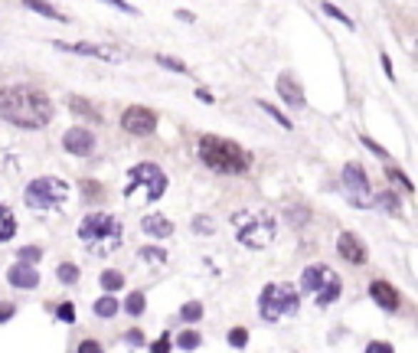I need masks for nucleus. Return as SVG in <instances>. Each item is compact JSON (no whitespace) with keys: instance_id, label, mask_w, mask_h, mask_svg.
Listing matches in <instances>:
<instances>
[{"instance_id":"46","label":"nucleus","mask_w":418,"mask_h":353,"mask_svg":"<svg viewBox=\"0 0 418 353\" xmlns=\"http://www.w3.org/2000/svg\"><path fill=\"white\" fill-rule=\"evenodd\" d=\"M177 20H183V24H193L196 16H193V14H190V10H177Z\"/></svg>"},{"instance_id":"33","label":"nucleus","mask_w":418,"mask_h":353,"mask_svg":"<svg viewBox=\"0 0 418 353\" xmlns=\"http://www.w3.org/2000/svg\"><path fill=\"white\" fill-rule=\"evenodd\" d=\"M53 314L59 317L62 324H72V321H76V307H72L69 301H62V304H56V307H53Z\"/></svg>"},{"instance_id":"26","label":"nucleus","mask_w":418,"mask_h":353,"mask_svg":"<svg viewBox=\"0 0 418 353\" xmlns=\"http://www.w3.org/2000/svg\"><path fill=\"white\" fill-rule=\"evenodd\" d=\"M144 307H148V298H144V294L141 292H131L128 294V301H124V311H128V314H144Z\"/></svg>"},{"instance_id":"21","label":"nucleus","mask_w":418,"mask_h":353,"mask_svg":"<svg viewBox=\"0 0 418 353\" xmlns=\"http://www.w3.org/2000/svg\"><path fill=\"white\" fill-rule=\"evenodd\" d=\"M376 207L386 209V213H395V216H402V200L395 197L392 190H382L379 197H376Z\"/></svg>"},{"instance_id":"17","label":"nucleus","mask_w":418,"mask_h":353,"mask_svg":"<svg viewBox=\"0 0 418 353\" xmlns=\"http://www.w3.org/2000/svg\"><path fill=\"white\" fill-rule=\"evenodd\" d=\"M369 294H372V301H376L382 311H395V307H399V292H395L389 282H372Z\"/></svg>"},{"instance_id":"27","label":"nucleus","mask_w":418,"mask_h":353,"mask_svg":"<svg viewBox=\"0 0 418 353\" xmlns=\"http://www.w3.org/2000/svg\"><path fill=\"white\" fill-rule=\"evenodd\" d=\"M173 344H177L180 350H196L203 340H200V334H196V330H183V334H177V340H173Z\"/></svg>"},{"instance_id":"44","label":"nucleus","mask_w":418,"mask_h":353,"mask_svg":"<svg viewBox=\"0 0 418 353\" xmlns=\"http://www.w3.org/2000/svg\"><path fill=\"white\" fill-rule=\"evenodd\" d=\"M78 350H86V353H98L101 347L95 344V340H86V344H78Z\"/></svg>"},{"instance_id":"9","label":"nucleus","mask_w":418,"mask_h":353,"mask_svg":"<svg viewBox=\"0 0 418 353\" xmlns=\"http://www.w3.org/2000/svg\"><path fill=\"white\" fill-rule=\"evenodd\" d=\"M340 184H343V197L350 200V207L366 209L372 203V193H369V176H366L363 164L350 161L340 174Z\"/></svg>"},{"instance_id":"34","label":"nucleus","mask_w":418,"mask_h":353,"mask_svg":"<svg viewBox=\"0 0 418 353\" xmlns=\"http://www.w3.org/2000/svg\"><path fill=\"white\" fill-rule=\"evenodd\" d=\"M245 344H248V330H245V327H233V330H229V347L242 350Z\"/></svg>"},{"instance_id":"30","label":"nucleus","mask_w":418,"mask_h":353,"mask_svg":"<svg viewBox=\"0 0 418 353\" xmlns=\"http://www.w3.org/2000/svg\"><path fill=\"white\" fill-rule=\"evenodd\" d=\"M258 108H262V111H268V115H271V118H275V121H278V124H281V128H287V131L295 128V124L287 121V115H281V111H278V108H275V105H271V101H258Z\"/></svg>"},{"instance_id":"42","label":"nucleus","mask_w":418,"mask_h":353,"mask_svg":"<svg viewBox=\"0 0 418 353\" xmlns=\"http://www.w3.org/2000/svg\"><path fill=\"white\" fill-rule=\"evenodd\" d=\"M167 337H170V334H163L160 340H154V344H151V350H154V353H167V350H170V347H173Z\"/></svg>"},{"instance_id":"36","label":"nucleus","mask_w":418,"mask_h":353,"mask_svg":"<svg viewBox=\"0 0 418 353\" xmlns=\"http://www.w3.org/2000/svg\"><path fill=\"white\" fill-rule=\"evenodd\" d=\"M78 187L86 190V197H88V200H101V197H105V190H101V187L95 184V180H82Z\"/></svg>"},{"instance_id":"8","label":"nucleus","mask_w":418,"mask_h":353,"mask_svg":"<svg viewBox=\"0 0 418 353\" xmlns=\"http://www.w3.org/2000/svg\"><path fill=\"white\" fill-rule=\"evenodd\" d=\"M24 200H26V207H33V209L62 207V203L69 200V184L59 180V176H36V180L26 184Z\"/></svg>"},{"instance_id":"29","label":"nucleus","mask_w":418,"mask_h":353,"mask_svg":"<svg viewBox=\"0 0 418 353\" xmlns=\"http://www.w3.org/2000/svg\"><path fill=\"white\" fill-rule=\"evenodd\" d=\"M180 317H183V321H200V317H203V304H200V301H186V304L180 307Z\"/></svg>"},{"instance_id":"10","label":"nucleus","mask_w":418,"mask_h":353,"mask_svg":"<svg viewBox=\"0 0 418 353\" xmlns=\"http://www.w3.org/2000/svg\"><path fill=\"white\" fill-rule=\"evenodd\" d=\"M121 128L128 131V134H138V138H148V134H154L157 128V111L148 105H131L121 111Z\"/></svg>"},{"instance_id":"25","label":"nucleus","mask_w":418,"mask_h":353,"mask_svg":"<svg viewBox=\"0 0 418 353\" xmlns=\"http://www.w3.org/2000/svg\"><path fill=\"white\" fill-rule=\"evenodd\" d=\"M95 314H98V317H115L118 314V301L111 298V292L105 294V298L95 301Z\"/></svg>"},{"instance_id":"24","label":"nucleus","mask_w":418,"mask_h":353,"mask_svg":"<svg viewBox=\"0 0 418 353\" xmlns=\"http://www.w3.org/2000/svg\"><path fill=\"white\" fill-rule=\"evenodd\" d=\"M56 275H59L62 284H78V275H82V272H78V265H72V262H62L59 269H56Z\"/></svg>"},{"instance_id":"37","label":"nucleus","mask_w":418,"mask_h":353,"mask_svg":"<svg viewBox=\"0 0 418 353\" xmlns=\"http://www.w3.org/2000/svg\"><path fill=\"white\" fill-rule=\"evenodd\" d=\"M157 66H167V69H173V72H186V66L180 59H173V56H157Z\"/></svg>"},{"instance_id":"15","label":"nucleus","mask_w":418,"mask_h":353,"mask_svg":"<svg viewBox=\"0 0 418 353\" xmlns=\"http://www.w3.org/2000/svg\"><path fill=\"white\" fill-rule=\"evenodd\" d=\"M7 282L14 284V288H24V292H33V288L39 284V272H36V265H30V262H16V265H10Z\"/></svg>"},{"instance_id":"23","label":"nucleus","mask_w":418,"mask_h":353,"mask_svg":"<svg viewBox=\"0 0 418 353\" xmlns=\"http://www.w3.org/2000/svg\"><path fill=\"white\" fill-rule=\"evenodd\" d=\"M386 176H389V180H392V184H399V187H402L405 193H415V184H412V180H409V176H405L399 167H392V164H386Z\"/></svg>"},{"instance_id":"20","label":"nucleus","mask_w":418,"mask_h":353,"mask_svg":"<svg viewBox=\"0 0 418 353\" xmlns=\"http://www.w3.org/2000/svg\"><path fill=\"white\" fill-rule=\"evenodd\" d=\"M16 236V216L10 213V207L0 203V242H10Z\"/></svg>"},{"instance_id":"32","label":"nucleus","mask_w":418,"mask_h":353,"mask_svg":"<svg viewBox=\"0 0 418 353\" xmlns=\"http://www.w3.org/2000/svg\"><path fill=\"white\" fill-rule=\"evenodd\" d=\"M324 14H327V16H333V20H340V24L347 26V30H357V24H353V20H350V16L343 14L340 7H333V4H324Z\"/></svg>"},{"instance_id":"40","label":"nucleus","mask_w":418,"mask_h":353,"mask_svg":"<svg viewBox=\"0 0 418 353\" xmlns=\"http://www.w3.org/2000/svg\"><path fill=\"white\" fill-rule=\"evenodd\" d=\"M124 344L144 347V334H141V330H128V334H124Z\"/></svg>"},{"instance_id":"4","label":"nucleus","mask_w":418,"mask_h":353,"mask_svg":"<svg viewBox=\"0 0 418 353\" xmlns=\"http://www.w3.org/2000/svg\"><path fill=\"white\" fill-rule=\"evenodd\" d=\"M233 226H235V239L252 252L268 249L275 242V229H278L275 216L265 213V209H239V213H233Z\"/></svg>"},{"instance_id":"22","label":"nucleus","mask_w":418,"mask_h":353,"mask_svg":"<svg viewBox=\"0 0 418 353\" xmlns=\"http://www.w3.org/2000/svg\"><path fill=\"white\" fill-rule=\"evenodd\" d=\"M98 284L105 288V292H118V288L124 284V275L118 269H105L101 272V278H98Z\"/></svg>"},{"instance_id":"35","label":"nucleus","mask_w":418,"mask_h":353,"mask_svg":"<svg viewBox=\"0 0 418 353\" xmlns=\"http://www.w3.org/2000/svg\"><path fill=\"white\" fill-rule=\"evenodd\" d=\"M39 255H43V249H39V246H24L20 252H16V259H20V262H30V265H36Z\"/></svg>"},{"instance_id":"12","label":"nucleus","mask_w":418,"mask_h":353,"mask_svg":"<svg viewBox=\"0 0 418 353\" xmlns=\"http://www.w3.org/2000/svg\"><path fill=\"white\" fill-rule=\"evenodd\" d=\"M53 49H62V53H76V56H92V59H108V62H121V53L108 46H95V43H59L56 39Z\"/></svg>"},{"instance_id":"31","label":"nucleus","mask_w":418,"mask_h":353,"mask_svg":"<svg viewBox=\"0 0 418 353\" xmlns=\"http://www.w3.org/2000/svg\"><path fill=\"white\" fill-rule=\"evenodd\" d=\"M193 232H196V236H213V232H216V223H213L209 216H196V219H193Z\"/></svg>"},{"instance_id":"39","label":"nucleus","mask_w":418,"mask_h":353,"mask_svg":"<svg viewBox=\"0 0 418 353\" xmlns=\"http://www.w3.org/2000/svg\"><path fill=\"white\" fill-rule=\"evenodd\" d=\"M101 4H111L115 10H121V14H131V16H138V7H131L128 0H101Z\"/></svg>"},{"instance_id":"13","label":"nucleus","mask_w":418,"mask_h":353,"mask_svg":"<svg viewBox=\"0 0 418 353\" xmlns=\"http://www.w3.org/2000/svg\"><path fill=\"white\" fill-rule=\"evenodd\" d=\"M275 89H278L281 101H287L291 108H307V99H304L301 82H297V79L291 76V72H281L278 82H275Z\"/></svg>"},{"instance_id":"7","label":"nucleus","mask_w":418,"mask_h":353,"mask_svg":"<svg viewBox=\"0 0 418 353\" xmlns=\"http://www.w3.org/2000/svg\"><path fill=\"white\" fill-rule=\"evenodd\" d=\"M138 190L148 193V203H157L163 193H167V174H163L157 164H148V161L138 164V167H131L128 170V184H124L121 193L131 200Z\"/></svg>"},{"instance_id":"11","label":"nucleus","mask_w":418,"mask_h":353,"mask_svg":"<svg viewBox=\"0 0 418 353\" xmlns=\"http://www.w3.org/2000/svg\"><path fill=\"white\" fill-rule=\"evenodd\" d=\"M62 147L69 154H76V157H88V154H95V134L88 128H69L66 134H62Z\"/></svg>"},{"instance_id":"38","label":"nucleus","mask_w":418,"mask_h":353,"mask_svg":"<svg viewBox=\"0 0 418 353\" xmlns=\"http://www.w3.org/2000/svg\"><path fill=\"white\" fill-rule=\"evenodd\" d=\"M360 141H363V144L369 147V151L376 154V157H379V161H386V157H389V154H386V147H382V144H376V141H372V138H366V134H360Z\"/></svg>"},{"instance_id":"3","label":"nucleus","mask_w":418,"mask_h":353,"mask_svg":"<svg viewBox=\"0 0 418 353\" xmlns=\"http://www.w3.org/2000/svg\"><path fill=\"white\" fill-rule=\"evenodd\" d=\"M78 239L88 246V252L95 255H108L121 246V223H118V216L111 213H88L82 223H78Z\"/></svg>"},{"instance_id":"45","label":"nucleus","mask_w":418,"mask_h":353,"mask_svg":"<svg viewBox=\"0 0 418 353\" xmlns=\"http://www.w3.org/2000/svg\"><path fill=\"white\" fill-rule=\"evenodd\" d=\"M196 99L206 101V105H213V92H206V89H196Z\"/></svg>"},{"instance_id":"16","label":"nucleus","mask_w":418,"mask_h":353,"mask_svg":"<svg viewBox=\"0 0 418 353\" xmlns=\"http://www.w3.org/2000/svg\"><path fill=\"white\" fill-rule=\"evenodd\" d=\"M141 229H144V236H151V239H170L173 236V223L160 213L144 216V219H141Z\"/></svg>"},{"instance_id":"1","label":"nucleus","mask_w":418,"mask_h":353,"mask_svg":"<svg viewBox=\"0 0 418 353\" xmlns=\"http://www.w3.org/2000/svg\"><path fill=\"white\" fill-rule=\"evenodd\" d=\"M0 118L16 128L39 131L53 121V101L30 85H10L0 89Z\"/></svg>"},{"instance_id":"47","label":"nucleus","mask_w":418,"mask_h":353,"mask_svg":"<svg viewBox=\"0 0 418 353\" xmlns=\"http://www.w3.org/2000/svg\"><path fill=\"white\" fill-rule=\"evenodd\" d=\"M382 69H386V76L392 79V59H389V56H382Z\"/></svg>"},{"instance_id":"5","label":"nucleus","mask_w":418,"mask_h":353,"mask_svg":"<svg viewBox=\"0 0 418 353\" xmlns=\"http://www.w3.org/2000/svg\"><path fill=\"white\" fill-rule=\"evenodd\" d=\"M301 311V292L291 284H265L258 294V314L265 321H281V317H295Z\"/></svg>"},{"instance_id":"6","label":"nucleus","mask_w":418,"mask_h":353,"mask_svg":"<svg viewBox=\"0 0 418 353\" xmlns=\"http://www.w3.org/2000/svg\"><path fill=\"white\" fill-rule=\"evenodd\" d=\"M301 292L310 294L320 307H330L333 301L340 298L343 282L337 278V272L327 269V265H307L301 275Z\"/></svg>"},{"instance_id":"18","label":"nucleus","mask_w":418,"mask_h":353,"mask_svg":"<svg viewBox=\"0 0 418 353\" xmlns=\"http://www.w3.org/2000/svg\"><path fill=\"white\" fill-rule=\"evenodd\" d=\"M69 111L76 118H82V121H92V124L101 121V111H98V108H95L88 99H78V95H72V99H69Z\"/></svg>"},{"instance_id":"14","label":"nucleus","mask_w":418,"mask_h":353,"mask_svg":"<svg viewBox=\"0 0 418 353\" xmlns=\"http://www.w3.org/2000/svg\"><path fill=\"white\" fill-rule=\"evenodd\" d=\"M337 252H340V259H347L350 265H363L369 255H366V246L360 242L357 232H340V239H337Z\"/></svg>"},{"instance_id":"2","label":"nucleus","mask_w":418,"mask_h":353,"mask_svg":"<svg viewBox=\"0 0 418 353\" xmlns=\"http://www.w3.org/2000/svg\"><path fill=\"white\" fill-rule=\"evenodd\" d=\"M200 161L216 174H245L252 167V154L242 144L229 138H216V134H203L200 138Z\"/></svg>"},{"instance_id":"41","label":"nucleus","mask_w":418,"mask_h":353,"mask_svg":"<svg viewBox=\"0 0 418 353\" xmlns=\"http://www.w3.org/2000/svg\"><path fill=\"white\" fill-rule=\"evenodd\" d=\"M14 314H16V307L10 304V301H0V324H4V321H10Z\"/></svg>"},{"instance_id":"28","label":"nucleus","mask_w":418,"mask_h":353,"mask_svg":"<svg viewBox=\"0 0 418 353\" xmlns=\"http://www.w3.org/2000/svg\"><path fill=\"white\" fill-rule=\"evenodd\" d=\"M138 255L148 262V265H163V262H167V252H163V249H157V246H144Z\"/></svg>"},{"instance_id":"43","label":"nucleus","mask_w":418,"mask_h":353,"mask_svg":"<svg viewBox=\"0 0 418 353\" xmlns=\"http://www.w3.org/2000/svg\"><path fill=\"white\" fill-rule=\"evenodd\" d=\"M366 350H369V353H392V347H389V344H369Z\"/></svg>"},{"instance_id":"19","label":"nucleus","mask_w":418,"mask_h":353,"mask_svg":"<svg viewBox=\"0 0 418 353\" xmlns=\"http://www.w3.org/2000/svg\"><path fill=\"white\" fill-rule=\"evenodd\" d=\"M26 10H36V14L49 16V20H56V24H69V16L62 14V10H56L53 4H46V0H24Z\"/></svg>"}]
</instances>
